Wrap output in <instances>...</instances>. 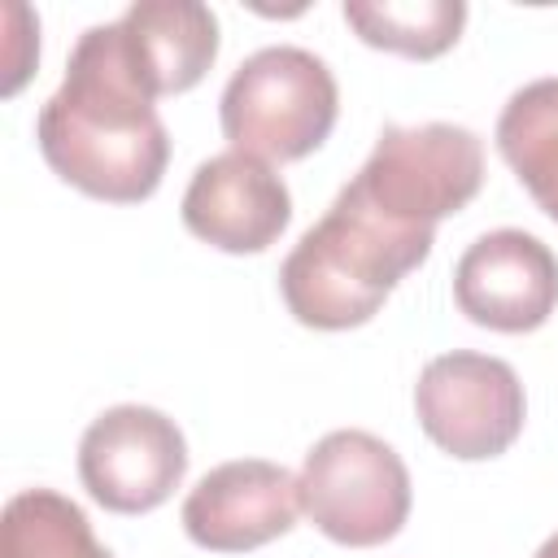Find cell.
<instances>
[{
	"label": "cell",
	"instance_id": "cell-14",
	"mask_svg": "<svg viewBox=\"0 0 558 558\" xmlns=\"http://www.w3.org/2000/svg\"><path fill=\"white\" fill-rule=\"evenodd\" d=\"M0 558H113L87 514L52 493V488H26L13 493L0 514Z\"/></svg>",
	"mask_w": 558,
	"mask_h": 558
},
{
	"label": "cell",
	"instance_id": "cell-13",
	"mask_svg": "<svg viewBox=\"0 0 558 558\" xmlns=\"http://www.w3.org/2000/svg\"><path fill=\"white\" fill-rule=\"evenodd\" d=\"M340 13L362 44L414 61L449 52L466 26L462 0H344Z\"/></svg>",
	"mask_w": 558,
	"mask_h": 558
},
{
	"label": "cell",
	"instance_id": "cell-12",
	"mask_svg": "<svg viewBox=\"0 0 558 558\" xmlns=\"http://www.w3.org/2000/svg\"><path fill=\"white\" fill-rule=\"evenodd\" d=\"M497 153L527 196L558 222V78L519 87L497 118Z\"/></svg>",
	"mask_w": 558,
	"mask_h": 558
},
{
	"label": "cell",
	"instance_id": "cell-5",
	"mask_svg": "<svg viewBox=\"0 0 558 558\" xmlns=\"http://www.w3.org/2000/svg\"><path fill=\"white\" fill-rule=\"evenodd\" d=\"M310 523L349 549L392 541L410 519V471L392 445L362 427L327 432L296 475Z\"/></svg>",
	"mask_w": 558,
	"mask_h": 558
},
{
	"label": "cell",
	"instance_id": "cell-3",
	"mask_svg": "<svg viewBox=\"0 0 558 558\" xmlns=\"http://www.w3.org/2000/svg\"><path fill=\"white\" fill-rule=\"evenodd\" d=\"M340 87L323 57L296 44H275L240 61L218 100V122L231 153L257 161H301L336 126Z\"/></svg>",
	"mask_w": 558,
	"mask_h": 558
},
{
	"label": "cell",
	"instance_id": "cell-4",
	"mask_svg": "<svg viewBox=\"0 0 558 558\" xmlns=\"http://www.w3.org/2000/svg\"><path fill=\"white\" fill-rule=\"evenodd\" d=\"M484 183V148L475 131L453 122L384 126L362 170L344 183L362 205L405 231H436L440 218L466 209Z\"/></svg>",
	"mask_w": 558,
	"mask_h": 558
},
{
	"label": "cell",
	"instance_id": "cell-10",
	"mask_svg": "<svg viewBox=\"0 0 558 558\" xmlns=\"http://www.w3.org/2000/svg\"><path fill=\"white\" fill-rule=\"evenodd\" d=\"M179 209L196 240L222 253H262L288 231L292 192L266 161L218 153L196 166Z\"/></svg>",
	"mask_w": 558,
	"mask_h": 558
},
{
	"label": "cell",
	"instance_id": "cell-11",
	"mask_svg": "<svg viewBox=\"0 0 558 558\" xmlns=\"http://www.w3.org/2000/svg\"><path fill=\"white\" fill-rule=\"evenodd\" d=\"M118 35L153 100L192 92L218 61V17L196 0H140L118 17Z\"/></svg>",
	"mask_w": 558,
	"mask_h": 558
},
{
	"label": "cell",
	"instance_id": "cell-15",
	"mask_svg": "<svg viewBox=\"0 0 558 558\" xmlns=\"http://www.w3.org/2000/svg\"><path fill=\"white\" fill-rule=\"evenodd\" d=\"M536 558H558V532H554V536H549V541L536 549Z\"/></svg>",
	"mask_w": 558,
	"mask_h": 558
},
{
	"label": "cell",
	"instance_id": "cell-9",
	"mask_svg": "<svg viewBox=\"0 0 558 558\" xmlns=\"http://www.w3.org/2000/svg\"><path fill=\"white\" fill-rule=\"evenodd\" d=\"M301 510L296 475L266 458H235L196 480L183 497V532L209 554H248L292 532Z\"/></svg>",
	"mask_w": 558,
	"mask_h": 558
},
{
	"label": "cell",
	"instance_id": "cell-6",
	"mask_svg": "<svg viewBox=\"0 0 558 558\" xmlns=\"http://www.w3.org/2000/svg\"><path fill=\"white\" fill-rule=\"evenodd\" d=\"M414 414L436 449L462 462H484L519 440L527 401L510 362L453 349L418 371Z\"/></svg>",
	"mask_w": 558,
	"mask_h": 558
},
{
	"label": "cell",
	"instance_id": "cell-1",
	"mask_svg": "<svg viewBox=\"0 0 558 558\" xmlns=\"http://www.w3.org/2000/svg\"><path fill=\"white\" fill-rule=\"evenodd\" d=\"M35 140L57 179L109 205H140L161 187L170 135L135 78L118 22L87 26L61 87L35 118Z\"/></svg>",
	"mask_w": 558,
	"mask_h": 558
},
{
	"label": "cell",
	"instance_id": "cell-7",
	"mask_svg": "<svg viewBox=\"0 0 558 558\" xmlns=\"http://www.w3.org/2000/svg\"><path fill=\"white\" fill-rule=\"evenodd\" d=\"M187 475V440L153 405H113L78 440V480L113 514L157 510Z\"/></svg>",
	"mask_w": 558,
	"mask_h": 558
},
{
	"label": "cell",
	"instance_id": "cell-2",
	"mask_svg": "<svg viewBox=\"0 0 558 558\" xmlns=\"http://www.w3.org/2000/svg\"><path fill=\"white\" fill-rule=\"evenodd\" d=\"M436 231H405L362 205L349 187L292 244L279 266L288 314L314 331H349L379 314L388 292L427 262Z\"/></svg>",
	"mask_w": 558,
	"mask_h": 558
},
{
	"label": "cell",
	"instance_id": "cell-8",
	"mask_svg": "<svg viewBox=\"0 0 558 558\" xmlns=\"http://www.w3.org/2000/svg\"><path fill=\"white\" fill-rule=\"evenodd\" d=\"M453 301L475 327L506 336L536 331L558 310V257L532 231H488L458 257Z\"/></svg>",
	"mask_w": 558,
	"mask_h": 558
}]
</instances>
